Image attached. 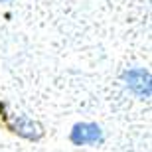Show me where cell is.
<instances>
[{
  "instance_id": "1",
  "label": "cell",
  "mask_w": 152,
  "mask_h": 152,
  "mask_svg": "<svg viewBox=\"0 0 152 152\" xmlns=\"http://www.w3.org/2000/svg\"><path fill=\"white\" fill-rule=\"evenodd\" d=\"M101 140V129L93 123L75 124L71 130V142L73 144H95Z\"/></svg>"
},
{
  "instance_id": "2",
  "label": "cell",
  "mask_w": 152,
  "mask_h": 152,
  "mask_svg": "<svg viewBox=\"0 0 152 152\" xmlns=\"http://www.w3.org/2000/svg\"><path fill=\"white\" fill-rule=\"evenodd\" d=\"M123 79L126 81L129 89H132L140 97L150 95V75H148V71H144V69H130V71H126L123 75Z\"/></svg>"
},
{
  "instance_id": "3",
  "label": "cell",
  "mask_w": 152,
  "mask_h": 152,
  "mask_svg": "<svg viewBox=\"0 0 152 152\" xmlns=\"http://www.w3.org/2000/svg\"><path fill=\"white\" fill-rule=\"evenodd\" d=\"M0 2H4V0H0Z\"/></svg>"
}]
</instances>
